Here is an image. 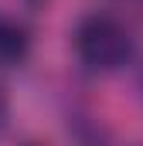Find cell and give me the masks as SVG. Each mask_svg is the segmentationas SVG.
Segmentation results:
<instances>
[{"label":"cell","mask_w":143,"mask_h":146,"mask_svg":"<svg viewBox=\"0 0 143 146\" xmlns=\"http://www.w3.org/2000/svg\"><path fill=\"white\" fill-rule=\"evenodd\" d=\"M31 51V34L21 21L0 14V68H14L27 58Z\"/></svg>","instance_id":"7a4b0ae2"},{"label":"cell","mask_w":143,"mask_h":146,"mask_svg":"<svg viewBox=\"0 0 143 146\" xmlns=\"http://www.w3.org/2000/svg\"><path fill=\"white\" fill-rule=\"evenodd\" d=\"M75 54L85 68L92 72H116L119 65H126L130 51H133V41H130V31L109 17V14H89L78 21L75 27Z\"/></svg>","instance_id":"6da1fadb"},{"label":"cell","mask_w":143,"mask_h":146,"mask_svg":"<svg viewBox=\"0 0 143 146\" xmlns=\"http://www.w3.org/2000/svg\"><path fill=\"white\" fill-rule=\"evenodd\" d=\"M7 115H10V109H7V95H3V88H0V133L7 129Z\"/></svg>","instance_id":"3957f363"}]
</instances>
